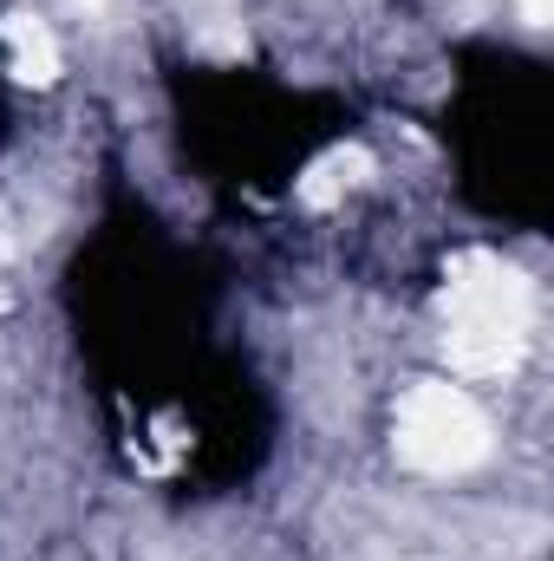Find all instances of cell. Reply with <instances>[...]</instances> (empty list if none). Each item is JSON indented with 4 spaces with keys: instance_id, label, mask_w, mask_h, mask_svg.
Returning a JSON list of instances; mask_svg holds the SVG:
<instances>
[{
    "instance_id": "1",
    "label": "cell",
    "mask_w": 554,
    "mask_h": 561,
    "mask_svg": "<svg viewBox=\"0 0 554 561\" xmlns=\"http://www.w3.org/2000/svg\"><path fill=\"white\" fill-rule=\"evenodd\" d=\"M443 353L463 379H503L522 366L529 333H535V287L516 262L489 249H463L443 275Z\"/></svg>"
},
{
    "instance_id": "2",
    "label": "cell",
    "mask_w": 554,
    "mask_h": 561,
    "mask_svg": "<svg viewBox=\"0 0 554 561\" xmlns=\"http://www.w3.org/2000/svg\"><path fill=\"white\" fill-rule=\"evenodd\" d=\"M399 457L424 470V477H463L489 457V419L483 405L450 386V379H424L399 399V424H392Z\"/></svg>"
},
{
    "instance_id": "3",
    "label": "cell",
    "mask_w": 554,
    "mask_h": 561,
    "mask_svg": "<svg viewBox=\"0 0 554 561\" xmlns=\"http://www.w3.org/2000/svg\"><path fill=\"white\" fill-rule=\"evenodd\" d=\"M0 53H7V72H13L20 85H53L59 66H66L53 26L33 20V13H7V20H0Z\"/></svg>"
},
{
    "instance_id": "4",
    "label": "cell",
    "mask_w": 554,
    "mask_h": 561,
    "mask_svg": "<svg viewBox=\"0 0 554 561\" xmlns=\"http://www.w3.org/2000/svg\"><path fill=\"white\" fill-rule=\"evenodd\" d=\"M366 176H372V157H366L359 144H339V150H326V157L300 176V203H307V209H333V203H339L346 190H359Z\"/></svg>"
},
{
    "instance_id": "5",
    "label": "cell",
    "mask_w": 554,
    "mask_h": 561,
    "mask_svg": "<svg viewBox=\"0 0 554 561\" xmlns=\"http://www.w3.org/2000/svg\"><path fill=\"white\" fill-rule=\"evenodd\" d=\"M549 13H554V0H522V20L529 26H549Z\"/></svg>"
}]
</instances>
